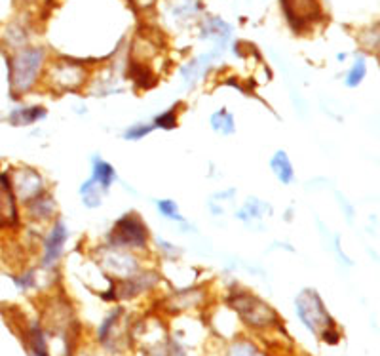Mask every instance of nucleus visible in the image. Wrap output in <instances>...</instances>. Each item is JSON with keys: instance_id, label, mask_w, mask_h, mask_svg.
<instances>
[{"instance_id": "f8f14e48", "label": "nucleus", "mask_w": 380, "mask_h": 356, "mask_svg": "<svg viewBox=\"0 0 380 356\" xmlns=\"http://www.w3.org/2000/svg\"><path fill=\"white\" fill-rule=\"evenodd\" d=\"M46 117V109L44 107H21V109H16V111L10 113V124L13 126H29V124L37 122L40 118Z\"/></svg>"}, {"instance_id": "5701e85b", "label": "nucleus", "mask_w": 380, "mask_h": 356, "mask_svg": "<svg viewBox=\"0 0 380 356\" xmlns=\"http://www.w3.org/2000/svg\"><path fill=\"white\" fill-rule=\"evenodd\" d=\"M365 74H367L365 59H363V57H357L356 63H354V67L350 69V73L346 76V84L350 88H356L357 84H362V80L365 79Z\"/></svg>"}, {"instance_id": "4be33fe9", "label": "nucleus", "mask_w": 380, "mask_h": 356, "mask_svg": "<svg viewBox=\"0 0 380 356\" xmlns=\"http://www.w3.org/2000/svg\"><path fill=\"white\" fill-rule=\"evenodd\" d=\"M204 35H207V37H215L224 42L226 37L230 35V29L229 25H224L221 19H212V21H207V23L204 25Z\"/></svg>"}, {"instance_id": "412c9836", "label": "nucleus", "mask_w": 380, "mask_h": 356, "mask_svg": "<svg viewBox=\"0 0 380 356\" xmlns=\"http://www.w3.org/2000/svg\"><path fill=\"white\" fill-rule=\"evenodd\" d=\"M229 356H266L263 350L249 339H238L229 347Z\"/></svg>"}, {"instance_id": "a878e982", "label": "nucleus", "mask_w": 380, "mask_h": 356, "mask_svg": "<svg viewBox=\"0 0 380 356\" xmlns=\"http://www.w3.org/2000/svg\"><path fill=\"white\" fill-rule=\"evenodd\" d=\"M154 130V124H137V126H132V128L126 130V134H124V137L126 139H132V142H135V139H141V137H145V135H149Z\"/></svg>"}, {"instance_id": "9b49d317", "label": "nucleus", "mask_w": 380, "mask_h": 356, "mask_svg": "<svg viewBox=\"0 0 380 356\" xmlns=\"http://www.w3.org/2000/svg\"><path fill=\"white\" fill-rule=\"evenodd\" d=\"M52 76L54 80L63 88H79L84 80V71L76 65H71L69 62L57 63L55 67H52Z\"/></svg>"}, {"instance_id": "f03ea898", "label": "nucleus", "mask_w": 380, "mask_h": 356, "mask_svg": "<svg viewBox=\"0 0 380 356\" xmlns=\"http://www.w3.org/2000/svg\"><path fill=\"white\" fill-rule=\"evenodd\" d=\"M295 313L308 332L314 333L318 338H320L326 330L337 328V326H335V320H333L327 307L323 305V299H321L318 292H314V289H302L301 294L296 295Z\"/></svg>"}, {"instance_id": "1a4fd4ad", "label": "nucleus", "mask_w": 380, "mask_h": 356, "mask_svg": "<svg viewBox=\"0 0 380 356\" xmlns=\"http://www.w3.org/2000/svg\"><path fill=\"white\" fill-rule=\"evenodd\" d=\"M67 236H69V231H67L65 223L57 222L50 233L48 240H46V250H44V267H52V265L59 259L61 252H63V246L67 242Z\"/></svg>"}, {"instance_id": "6e6552de", "label": "nucleus", "mask_w": 380, "mask_h": 356, "mask_svg": "<svg viewBox=\"0 0 380 356\" xmlns=\"http://www.w3.org/2000/svg\"><path fill=\"white\" fill-rule=\"evenodd\" d=\"M23 343L29 356H52L50 355L48 338L38 320H33L23 332Z\"/></svg>"}, {"instance_id": "ddd939ff", "label": "nucleus", "mask_w": 380, "mask_h": 356, "mask_svg": "<svg viewBox=\"0 0 380 356\" xmlns=\"http://www.w3.org/2000/svg\"><path fill=\"white\" fill-rule=\"evenodd\" d=\"M270 168L272 172L276 173V178L282 181V183H291L293 178H295V172H293V166H291L289 156L285 151H278V153L274 154L270 160Z\"/></svg>"}, {"instance_id": "bb28decb", "label": "nucleus", "mask_w": 380, "mask_h": 356, "mask_svg": "<svg viewBox=\"0 0 380 356\" xmlns=\"http://www.w3.org/2000/svg\"><path fill=\"white\" fill-rule=\"evenodd\" d=\"M175 124H177L175 111H168V113H163V115H158L154 126H158V128H163V130H171L173 126H175Z\"/></svg>"}, {"instance_id": "423d86ee", "label": "nucleus", "mask_w": 380, "mask_h": 356, "mask_svg": "<svg viewBox=\"0 0 380 356\" xmlns=\"http://www.w3.org/2000/svg\"><path fill=\"white\" fill-rule=\"evenodd\" d=\"M12 181V179H10ZM13 195H18L23 200H33L38 195H42V178L40 173L30 170V168H23L13 176L12 181Z\"/></svg>"}, {"instance_id": "b1692460", "label": "nucleus", "mask_w": 380, "mask_h": 356, "mask_svg": "<svg viewBox=\"0 0 380 356\" xmlns=\"http://www.w3.org/2000/svg\"><path fill=\"white\" fill-rule=\"evenodd\" d=\"M200 10L198 0H177V4H173V16L177 18H188Z\"/></svg>"}, {"instance_id": "7ed1b4c3", "label": "nucleus", "mask_w": 380, "mask_h": 356, "mask_svg": "<svg viewBox=\"0 0 380 356\" xmlns=\"http://www.w3.org/2000/svg\"><path fill=\"white\" fill-rule=\"evenodd\" d=\"M44 63L42 48H27L10 59V86L16 93L29 92Z\"/></svg>"}, {"instance_id": "f3484780", "label": "nucleus", "mask_w": 380, "mask_h": 356, "mask_svg": "<svg viewBox=\"0 0 380 356\" xmlns=\"http://www.w3.org/2000/svg\"><path fill=\"white\" fill-rule=\"evenodd\" d=\"M55 212V202L54 198L50 195H38L37 198H33L29 202V214L37 219H46Z\"/></svg>"}, {"instance_id": "9d476101", "label": "nucleus", "mask_w": 380, "mask_h": 356, "mask_svg": "<svg viewBox=\"0 0 380 356\" xmlns=\"http://www.w3.org/2000/svg\"><path fill=\"white\" fill-rule=\"evenodd\" d=\"M103 265H105L110 272L118 275V277H133V275L137 272V269H139L137 259L133 258V255H129V253H122V252L107 253Z\"/></svg>"}, {"instance_id": "f257e3e1", "label": "nucleus", "mask_w": 380, "mask_h": 356, "mask_svg": "<svg viewBox=\"0 0 380 356\" xmlns=\"http://www.w3.org/2000/svg\"><path fill=\"white\" fill-rule=\"evenodd\" d=\"M229 303L249 328L268 330L272 326L280 324L276 311L268 303L259 299L257 295H251L249 292H236L229 297Z\"/></svg>"}, {"instance_id": "39448f33", "label": "nucleus", "mask_w": 380, "mask_h": 356, "mask_svg": "<svg viewBox=\"0 0 380 356\" xmlns=\"http://www.w3.org/2000/svg\"><path fill=\"white\" fill-rule=\"evenodd\" d=\"M285 18L293 29L301 31L302 27L320 18V2L318 0H282Z\"/></svg>"}, {"instance_id": "393cba45", "label": "nucleus", "mask_w": 380, "mask_h": 356, "mask_svg": "<svg viewBox=\"0 0 380 356\" xmlns=\"http://www.w3.org/2000/svg\"><path fill=\"white\" fill-rule=\"evenodd\" d=\"M158 212L163 215V217H168L171 222H179L183 223V215L179 214V208H177V204L173 200H160L158 202Z\"/></svg>"}, {"instance_id": "0eeeda50", "label": "nucleus", "mask_w": 380, "mask_h": 356, "mask_svg": "<svg viewBox=\"0 0 380 356\" xmlns=\"http://www.w3.org/2000/svg\"><path fill=\"white\" fill-rule=\"evenodd\" d=\"M16 223H18V209H16L12 181L6 173L0 172V227H8Z\"/></svg>"}, {"instance_id": "20e7f679", "label": "nucleus", "mask_w": 380, "mask_h": 356, "mask_svg": "<svg viewBox=\"0 0 380 356\" xmlns=\"http://www.w3.org/2000/svg\"><path fill=\"white\" fill-rule=\"evenodd\" d=\"M146 236H149L146 227L137 215H124L122 219L116 222V225L109 234L110 244L132 246V248L145 246Z\"/></svg>"}, {"instance_id": "2eb2a0df", "label": "nucleus", "mask_w": 380, "mask_h": 356, "mask_svg": "<svg viewBox=\"0 0 380 356\" xmlns=\"http://www.w3.org/2000/svg\"><path fill=\"white\" fill-rule=\"evenodd\" d=\"M266 214L268 215L272 214L270 204L260 202V200H257V198H249L248 204H246V206L238 212V217H240L241 222L251 223L253 219H259V217H263V215H266Z\"/></svg>"}, {"instance_id": "dca6fc26", "label": "nucleus", "mask_w": 380, "mask_h": 356, "mask_svg": "<svg viewBox=\"0 0 380 356\" xmlns=\"http://www.w3.org/2000/svg\"><path fill=\"white\" fill-rule=\"evenodd\" d=\"M103 193H105V190H103L93 179H88V181L80 187V198H82V202H84L86 208L90 209L99 208V206H101Z\"/></svg>"}, {"instance_id": "aec40b11", "label": "nucleus", "mask_w": 380, "mask_h": 356, "mask_svg": "<svg viewBox=\"0 0 380 356\" xmlns=\"http://www.w3.org/2000/svg\"><path fill=\"white\" fill-rule=\"evenodd\" d=\"M212 126L215 132H219V134H224V135L234 134V130H236L234 117H232L226 109H221V111H217L212 117Z\"/></svg>"}, {"instance_id": "6ab92c4d", "label": "nucleus", "mask_w": 380, "mask_h": 356, "mask_svg": "<svg viewBox=\"0 0 380 356\" xmlns=\"http://www.w3.org/2000/svg\"><path fill=\"white\" fill-rule=\"evenodd\" d=\"M129 76L139 88H152L154 82H156V79L152 76L151 69L137 62H132V65H129Z\"/></svg>"}, {"instance_id": "cd10ccee", "label": "nucleus", "mask_w": 380, "mask_h": 356, "mask_svg": "<svg viewBox=\"0 0 380 356\" xmlns=\"http://www.w3.org/2000/svg\"><path fill=\"white\" fill-rule=\"evenodd\" d=\"M37 275H35V270H29V272H25L23 277L16 278L13 282H16V286H18L19 289H23V292H27V289L35 288L37 286Z\"/></svg>"}, {"instance_id": "a211bd4d", "label": "nucleus", "mask_w": 380, "mask_h": 356, "mask_svg": "<svg viewBox=\"0 0 380 356\" xmlns=\"http://www.w3.org/2000/svg\"><path fill=\"white\" fill-rule=\"evenodd\" d=\"M213 56H202L198 57V59H194V62H190L187 65V67H183V79L187 80V84H194L196 80L204 74V71L207 69V65H209V62H212Z\"/></svg>"}, {"instance_id": "4468645a", "label": "nucleus", "mask_w": 380, "mask_h": 356, "mask_svg": "<svg viewBox=\"0 0 380 356\" xmlns=\"http://www.w3.org/2000/svg\"><path fill=\"white\" fill-rule=\"evenodd\" d=\"M91 179H93L103 190H107L110 185L115 183L116 179L115 168L110 166L109 162H105L103 159L96 156V159H93V178Z\"/></svg>"}]
</instances>
